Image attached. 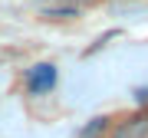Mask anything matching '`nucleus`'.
<instances>
[{
	"label": "nucleus",
	"instance_id": "obj_1",
	"mask_svg": "<svg viewBox=\"0 0 148 138\" xmlns=\"http://www.w3.org/2000/svg\"><path fill=\"white\" fill-rule=\"evenodd\" d=\"M53 82H56V69L49 66V63H40V66H33L30 72H27L30 92H46V89H53Z\"/></svg>",
	"mask_w": 148,
	"mask_h": 138
},
{
	"label": "nucleus",
	"instance_id": "obj_2",
	"mask_svg": "<svg viewBox=\"0 0 148 138\" xmlns=\"http://www.w3.org/2000/svg\"><path fill=\"white\" fill-rule=\"evenodd\" d=\"M112 138H148V112H138V115L125 118Z\"/></svg>",
	"mask_w": 148,
	"mask_h": 138
},
{
	"label": "nucleus",
	"instance_id": "obj_3",
	"mask_svg": "<svg viewBox=\"0 0 148 138\" xmlns=\"http://www.w3.org/2000/svg\"><path fill=\"white\" fill-rule=\"evenodd\" d=\"M106 122H109V118H92V122L79 132V138H102V135H106Z\"/></svg>",
	"mask_w": 148,
	"mask_h": 138
}]
</instances>
